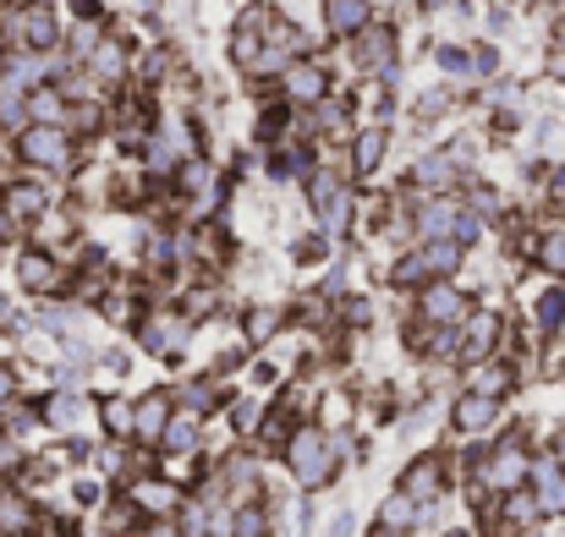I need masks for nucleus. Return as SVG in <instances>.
Here are the masks:
<instances>
[{
    "mask_svg": "<svg viewBox=\"0 0 565 537\" xmlns=\"http://www.w3.org/2000/svg\"><path fill=\"white\" fill-rule=\"evenodd\" d=\"M72 127H77V132H99V127H105L99 105H77V110H72Z\"/></svg>",
    "mask_w": 565,
    "mask_h": 537,
    "instance_id": "e433bc0d",
    "label": "nucleus"
},
{
    "mask_svg": "<svg viewBox=\"0 0 565 537\" xmlns=\"http://www.w3.org/2000/svg\"><path fill=\"white\" fill-rule=\"evenodd\" d=\"M341 450H347V433H324V428H313V422H297V428H291V439L280 444L286 472H291L308 494H313V488H324V483L335 477Z\"/></svg>",
    "mask_w": 565,
    "mask_h": 537,
    "instance_id": "f257e3e1",
    "label": "nucleus"
},
{
    "mask_svg": "<svg viewBox=\"0 0 565 537\" xmlns=\"http://www.w3.org/2000/svg\"><path fill=\"white\" fill-rule=\"evenodd\" d=\"M450 422H456V433L478 439V433H489V428L500 422V400H483V395H456Z\"/></svg>",
    "mask_w": 565,
    "mask_h": 537,
    "instance_id": "4468645a",
    "label": "nucleus"
},
{
    "mask_svg": "<svg viewBox=\"0 0 565 537\" xmlns=\"http://www.w3.org/2000/svg\"><path fill=\"white\" fill-rule=\"evenodd\" d=\"M88 72H94V77H105V83H116V77L127 72V50H121L116 39H99V44L88 50Z\"/></svg>",
    "mask_w": 565,
    "mask_h": 537,
    "instance_id": "cd10ccee",
    "label": "nucleus"
},
{
    "mask_svg": "<svg viewBox=\"0 0 565 537\" xmlns=\"http://www.w3.org/2000/svg\"><path fill=\"white\" fill-rule=\"evenodd\" d=\"M132 537H182V527H177V516H171V522H143Z\"/></svg>",
    "mask_w": 565,
    "mask_h": 537,
    "instance_id": "ea45409f",
    "label": "nucleus"
},
{
    "mask_svg": "<svg viewBox=\"0 0 565 537\" xmlns=\"http://www.w3.org/2000/svg\"><path fill=\"white\" fill-rule=\"evenodd\" d=\"M456 219H461V203H456V197H434V203L417 214V236H423V241H450Z\"/></svg>",
    "mask_w": 565,
    "mask_h": 537,
    "instance_id": "412c9836",
    "label": "nucleus"
},
{
    "mask_svg": "<svg viewBox=\"0 0 565 537\" xmlns=\"http://www.w3.org/2000/svg\"><path fill=\"white\" fill-rule=\"evenodd\" d=\"M33 527H39V511L28 505V494L0 483V537H33Z\"/></svg>",
    "mask_w": 565,
    "mask_h": 537,
    "instance_id": "a211bd4d",
    "label": "nucleus"
},
{
    "mask_svg": "<svg viewBox=\"0 0 565 537\" xmlns=\"http://www.w3.org/2000/svg\"><path fill=\"white\" fill-rule=\"evenodd\" d=\"M412 527H423V511H417L406 494H390L374 516V537H406Z\"/></svg>",
    "mask_w": 565,
    "mask_h": 537,
    "instance_id": "2eb2a0df",
    "label": "nucleus"
},
{
    "mask_svg": "<svg viewBox=\"0 0 565 537\" xmlns=\"http://www.w3.org/2000/svg\"><path fill=\"white\" fill-rule=\"evenodd\" d=\"M539 258H544V269H561L565 275V236H544L539 241Z\"/></svg>",
    "mask_w": 565,
    "mask_h": 537,
    "instance_id": "72a5a7b5",
    "label": "nucleus"
},
{
    "mask_svg": "<svg viewBox=\"0 0 565 537\" xmlns=\"http://www.w3.org/2000/svg\"><path fill=\"white\" fill-rule=\"evenodd\" d=\"M527 466H533V455H527V444L522 439H500L494 450H483V455H472V483L483 488V494H516V488H527Z\"/></svg>",
    "mask_w": 565,
    "mask_h": 537,
    "instance_id": "f03ea898",
    "label": "nucleus"
},
{
    "mask_svg": "<svg viewBox=\"0 0 565 537\" xmlns=\"http://www.w3.org/2000/svg\"><path fill=\"white\" fill-rule=\"evenodd\" d=\"M17 389H22V373H17L11 362H0V411L17 400Z\"/></svg>",
    "mask_w": 565,
    "mask_h": 537,
    "instance_id": "c9c22d12",
    "label": "nucleus"
},
{
    "mask_svg": "<svg viewBox=\"0 0 565 537\" xmlns=\"http://www.w3.org/2000/svg\"><path fill=\"white\" fill-rule=\"evenodd\" d=\"M11 28L22 33V50H28V55H44V50L61 44V22H55L44 6H22V11H11Z\"/></svg>",
    "mask_w": 565,
    "mask_h": 537,
    "instance_id": "9d476101",
    "label": "nucleus"
},
{
    "mask_svg": "<svg viewBox=\"0 0 565 537\" xmlns=\"http://www.w3.org/2000/svg\"><path fill=\"white\" fill-rule=\"evenodd\" d=\"M439 61H445V72H467V55L461 50H439Z\"/></svg>",
    "mask_w": 565,
    "mask_h": 537,
    "instance_id": "37998d69",
    "label": "nucleus"
},
{
    "mask_svg": "<svg viewBox=\"0 0 565 537\" xmlns=\"http://www.w3.org/2000/svg\"><path fill=\"white\" fill-rule=\"evenodd\" d=\"M231 55H236V61L247 66V61L258 55V39H253V33H236V39H231Z\"/></svg>",
    "mask_w": 565,
    "mask_h": 537,
    "instance_id": "a19ab883",
    "label": "nucleus"
},
{
    "mask_svg": "<svg viewBox=\"0 0 565 537\" xmlns=\"http://www.w3.org/2000/svg\"><path fill=\"white\" fill-rule=\"evenodd\" d=\"M539 330H565V286H555V291L539 302Z\"/></svg>",
    "mask_w": 565,
    "mask_h": 537,
    "instance_id": "7c9ffc66",
    "label": "nucleus"
},
{
    "mask_svg": "<svg viewBox=\"0 0 565 537\" xmlns=\"http://www.w3.org/2000/svg\"><path fill=\"white\" fill-rule=\"evenodd\" d=\"M231 422H236V433H253L258 428V400H236L231 406Z\"/></svg>",
    "mask_w": 565,
    "mask_h": 537,
    "instance_id": "f704fd0d",
    "label": "nucleus"
},
{
    "mask_svg": "<svg viewBox=\"0 0 565 537\" xmlns=\"http://www.w3.org/2000/svg\"><path fill=\"white\" fill-rule=\"evenodd\" d=\"M358 39H363V61L390 77V72H395V39H390V28H363Z\"/></svg>",
    "mask_w": 565,
    "mask_h": 537,
    "instance_id": "bb28decb",
    "label": "nucleus"
},
{
    "mask_svg": "<svg viewBox=\"0 0 565 537\" xmlns=\"http://www.w3.org/2000/svg\"><path fill=\"white\" fill-rule=\"evenodd\" d=\"M17 466H22V444H17V439H6V433H0V477H11V472H17Z\"/></svg>",
    "mask_w": 565,
    "mask_h": 537,
    "instance_id": "58836bf2",
    "label": "nucleus"
},
{
    "mask_svg": "<svg viewBox=\"0 0 565 537\" xmlns=\"http://www.w3.org/2000/svg\"><path fill=\"white\" fill-rule=\"evenodd\" d=\"M6 22H11V0H0V28H6Z\"/></svg>",
    "mask_w": 565,
    "mask_h": 537,
    "instance_id": "49530a36",
    "label": "nucleus"
},
{
    "mask_svg": "<svg viewBox=\"0 0 565 537\" xmlns=\"http://www.w3.org/2000/svg\"><path fill=\"white\" fill-rule=\"evenodd\" d=\"M99 417H105V428H110L116 439H132V400H105Z\"/></svg>",
    "mask_w": 565,
    "mask_h": 537,
    "instance_id": "c756f323",
    "label": "nucleus"
},
{
    "mask_svg": "<svg viewBox=\"0 0 565 537\" xmlns=\"http://www.w3.org/2000/svg\"><path fill=\"white\" fill-rule=\"evenodd\" d=\"M550 461H555V466H565V428H555V433H550Z\"/></svg>",
    "mask_w": 565,
    "mask_h": 537,
    "instance_id": "79ce46f5",
    "label": "nucleus"
},
{
    "mask_svg": "<svg viewBox=\"0 0 565 537\" xmlns=\"http://www.w3.org/2000/svg\"><path fill=\"white\" fill-rule=\"evenodd\" d=\"M171 411H177L171 389H149L143 400H132V439H138L143 450H154L160 433H166V422H171Z\"/></svg>",
    "mask_w": 565,
    "mask_h": 537,
    "instance_id": "6e6552de",
    "label": "nucleus"
},
{
    "mask_svg": "<svg viewBox=\"0 0 565 537\" xmlns=\"http://www.w3.org/2000/svg\"><path fill=\"white\" fill-rule=\"evenodd\" d=\"M149 264L154 269H171L177 264V241L171 236H149Z\"/></svg>",
    "mask_w": 565,
    "mask_h": 537,
    "instance_id": "473e14b6",
    "label": "nucleus"
},
{
    "mask_svg": "<svg viewBox=\"0 0 565 537\" xmlns=\"http://www.w3.org/2000/svg\"><path fill=\"white\" fill-rule=\"evenodd\" d=\"M280 324H286V313H280V308H258V313L247 319V341H253V346H269Z\"/></svg>",
    "mask_w": 565,
    "mask_h": 537,
    "instance_id": "c85d7f7f",
    "label": "nucleus"
},
{
    "mask_svg": "<svg viewBox=\"0 0 565 537\" xmlns=\"http://www.w3.org/2000/svg\"><path fill=\"white\" fill-rule=\"evenodd\" d=\"M527 494H533L539 516H565V466H555L550 455H533V466H527Z\"/></svg>",
    "mask_w": 565,
    "mask_h": 537,
    "instance_id": "0eeeda50",
    "label": "nucleus"
},
{
    "mask_svg": "<svg viewBox=\"0 0 565 537\" xmlns=\"http://www.w3.org/2000/svg\"><path fill=\"white\" fill-rule=\"evenodd\" d=\"M500 341H505L500 313H467V319L456 324V362H461V367H478V362L494 357Z\"/></svg>",
    "mask_w": 565,
    "mask_h": 537,
    "instance_id": "20e7f679",
    "label": "nucleus"
},
{
    "mask_svg": "<svg viewBox=\"0 0 565 537\" xmlns=\"http://www.w3.org/2000/svg\"><path fill=\"white\" fill-rule=\"evenodd\" d=\"M39 417L50 422V428H61V433H72L83 417H88V400L77 395V389H55L44 406H39Z\"/></svg>",
    "mask_w": 565,
    "mask_h": 537,
    "instance_id": "5701e85b",
    "label": "nucleus"
},
{
    "mask_svg": "<svg viewBox=\"0 0 565 537\" xmlns=\"http://www.w3.org/2000/svg\"><path fill=\"white\" fill-rule=\"evenodd\" d=\"M313 208H319V219H324L330 236H341V230L352 225V192H347L341 181L313 176Z\"/></svg>",
    "mask_w": 565,
    "mask_h": 537,
    "instance_id": "ddd939ff",
    "label": "nucleus"
},
{
    "mask_svg": "<svg viewBox=\"0 0 565 537\" xmlns=\"http://www.w3.org/2000/svg\"><path fill=\"white\" fill-rule=\"evenodd\" d=\"M450 171H456V165H450L445 154H434V160H423V165H417V181H423V186H445Z\"/></svg>",
    "mask_w": 565,
    "mask_h": 537,
    "instance_id": "2f4dec72",
    "label": "nucleus"
},
{
    "mask_svg": "<svg viewBox=\"0 0 565 537\" xmlns=\"http://www.w3.org/2000/svg\"><path fill=\"white\" fill-rule=\"evenodd\" d=\"M450 537H472V533H467V527H461V533H450Z\"/></svg>",
    "mask_w": 565,
    "mask_h": 537,
    "instance_id": "de8ad7c7",
    "label": "nucleus"
},
{
    "mask_svg": "<svg viewBox=\"0 0 565 537\" xmlns=\"http://www.w3.org/2000/svg\"><path fill=\"white\" fill-rule=\"evenodd\" d=\"M395 494H406L417 511H428L439 494H445V455H417L406 472H401V488Z\"/></svg>",
    "mask_w": 565,
    "mask_h": 537,
    "instance_id": "423d86ee",
    "label": "nucleus"
},
{
    "mask_svg": "<svg viewBox=\"0 0 565 537\" xmlns=\"http://www.w3.org/2000/svg\"><path fill=\"white\" fill-rule=\"evenodd\" d=\"M198 439H203V417H192V411H171V422H166V433H160V444H154V450H166V455H182V461H188L192 450H198Z\"/></svg>",
    "mask_w": 565,
    "mask_h": 537,
    "instance_id": "6ab92c4d",
    "label": "nucleus"
},
{
    "mask_svg": "<svg viewBox=\"0 0 565 537\" xmlns=\"http://www.w3.org/2000/svg\"><path fill=\"white\" fill-rule=\"evenodd\" d=\"M17 280H22L33 297H55V291L66 286V275H61L55 253H44V247H28V253L17 258Z\"/></svg>",
    "mask_w": 565,
    "mask_h": 537,
    "instance_id": "9b49d317",
    "label": "nucleus"
},
{
    "mask_svg": "<svg viewBox=\"0 0 565 537\" xmlns=\"http://www.w3.org/2000/svg\"><path fill=\"white\" fill-rule=\"evenodd\" d=\"M324 17H330V33L358 39L363 28H374V0H324Z\"/></svg>",
    "mask_w": 565,
    "mask_h": 537,
    "instance_id": "f3484780",
    "label": "nucleus"
},
{
    "mask_svg": "<svg viewBox=\"0 0 565 537\" xmlns=\"http://www.w3.org/2000/svg\"><path fill=\"white\" fill-rule=\"evenodd\" d=\"M22 116H28V127H66V121H61V116H66V99H61V88L39 83V88L22 99Z\"/></svg>",
    "mask_w": 565,
    "mask_h": 537,
    "instance_id": "aec40b11",
    "label": "nucleus"
},
{
    "mask_svg": "<svg viewBox=\"0 0 565 537\" xmlns=\"http://www.w3.org/2000/svg\"><path fill=\"white\" fill-rule=\"evenodd\" d=\"M539 522H544V516H539V505H533L527 488H516V494L500 500V527H505V533H527V527H539Z\"/></svg>",
    "mask_w": 565,
    "mask_h": 537,
    "instance_id": "b1692460",
    "label": "nucleus"
},
{
    "mask_svg": "<svg viewBox=\"0 0 565 537\" xmlns=\"http://www.w3.org/2000/svg\"><path fill=\"white\" fill-rule=\"evenodd\" d=\"M352 533V516H347V511H341V516H335V522H330V537H347Z\"/></svg>",
    "mask_w": 565,
    "mask_h": 537,
    "instance_id": "c03bdc74",
    "label": "nucleus"
},
{
    "mask_svg": "<svg viewBox=\"0 0 565 537\" xmlns=\"http://www.w3.org/2000/svg\"><path fill=\"white\" fill-rule=\"evenodd\" d=\"M138 341H143V352H154V357H177V352L188 346V324H182V319H149Z\"/></svg>",
    "mask_w": 565,
    "mask_h": 537,
    "instance_id": "4be33fe9",
    "label": "nucleus"
},
{
    "mask_svg": "<svg viewBox=\"0 0 565 537\" xmlns=\"http://www.w3.org/2000/svg\"><path fill=\"white\" fill-rule=\"evenodd\" d=\"M225 537H269V511H264L258 500H253V505H231Z\"/></svg>",
    "mask_w": 565,
    "mask_h": 537,
    "instance_id": "a878e982",
    "label": "nucleus"
},
{
    "mask_svg": "<svg viewBox=\"0 0 565 537\" xmlns=\"http://www.w3.org/2000/svg\"><path fill=\"white\" fill-rule=\"evenodd\" d=\"M11 236H17V225H11V219H6V208H0V241H11Z\"/></svg>",
    "mask_w": 565,
    "mask_h": 537,
    "instance_id": "a18cd8bd",
    "label": "nucleus"
},
{
    "mask_svg": "<svg viewBox=\"0 0 565 537\" xmlns=\"http://www.w3.org/2000/svg\"><path fill=\"white\" fill-rule=\"evenodd\" d=\"M17 160L33 171H66L72 165V132L66 127H22L17 132Z\"/></svg>",
    "mask_w": 565,
    "mask_h": 537,
    "instance_id": "7ed1b4c3",
    "label": "nucleus"
},
{
    "mask_svg": "<svg viewBox=\"0 0 565 537\" xmlns=\"http://www.w3.org/2000/svg\"><path fill=\"white\" fill-rule=\"evenodd\" d=\"M467 313H472V308H467V291L450 286V280H428V286L417 291V319H423L428 330H456Z\"/></svg>",
    "mask_w": 565,
    "mask_h": 537,
    "instance_id": "39448f33",
    "label": "nucleus"
},
{
    "mask_svg": "<svg viewBox=\"0 0 565 537\" xmlns=\"http://www.w3.org/2000/svg\"><path fill=\"white\" fill-rule=\"evenodd\" d=\"M0 208H6V219L22 230V225L44 219V208H50V192H44L39 181H6V186H0Z\"/></svg>",
    "mask_w": 565,
    "mask_h": 537,
    "instance_id": "1a4fd4ad",
    "label": "nucleus"
},
{
    "mask_svg": "<svg viewBox=\"0 0 565 537\" xmlns=\"http://www.w3.org/2000/svg\"><path fill=\"white\" fill-rule=\"evenodd\" d=\"M516 389V367L511 362H478L472 378H467V395H483V400H505Z\"/></svg>",
    "mask_w": 565,
    "mask_h": 537,
    "instance_id": "dca6fc26",
    "label": "nucleus"
},
{
    "mask_svg": "<svg viewBox=\"0 0 565 537\" xmlns=\"http://www.w3.org/2000/svg\"><path fill=\"white\" fill-rule=\"evenodd\" d=\"M313 127H324V132H341V127H347V105H319Z\"/></svg>",
    "mask_w": 565,
    "mask_h": 537,
    "instance_id": "4c0bfd02",
    "label": "nucleus"
},
{
    "mask_svg": "<svg viewBox=\"0 0 565 537\" xmlns=\"http://www.w3.org/2000/svg\"><path fill=\"white\" fill-rule=\"evenodd\" d=\"M280 88H286V99H297V105H324L330 72H324L319 61H291V66L280 72Z\"/></svg>",
    "mask_w": 565,
    "mask_h": 537,
    "instance_id": "f8f14e48",
    "label": "nucleus"
},
{
    "mask_svg": "<svg viewBox=\"0 0 565 537\" xmlns=\"http://www.w3.org/2000/svg\"><path fill=\"white\" fill-rule=\"evenodd\" d=\"M379 165H384V127H369V132L352 138V171L358 176H374Z\"/></svg>",
    "mask_w": 565,
    "mask_h": 537,
    "instance_id": "393cba45",
    "label": "nucleus"
}]
</instances>
